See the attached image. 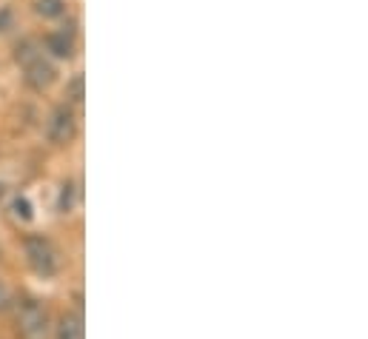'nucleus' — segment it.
Listing matches in <instances>:
<instances>
[{
    "label": "nucleus",
    "mask_w": 368,
    "mask_h": 339,
    "mask_svg": "<svg viewBox=\"0 0 368 339\" xmlns=\"http://www.w3.org/2000/svg\"><path fill=\"white\" fill-rule=\"evenodd\" d=\"M23 248H26V260H29V265H32L40 276L58 274V268H61V254H58L55 245H51V240L34 234V237H26Z\"/></svg>",
    "instance_id": "f257e3e1"
},
{
    "label": "nucleus",
    "mask_w": 368,
    "mask_h": 339,
    "mask_svg": "<svg viewBox=\"0 0 368 339\" xmlns=\"http://www.w3.org/2000/svg\"><path fill=\"white\" fill-rule=\"evenodd\" d=\"M18 328L23 339H49V314L37 300H26L18 311Z\"/></svg>",
    "instance_id": "f03ea898"
},
{
    "label": "nucleus",
    "mask_w": 368,
    "mask_h": 339,
    "mask_svg": "<svg viewBox=\"0 0 368 339\" xmlns=\"http://www.w3.org/2000/svg\"><path fill=\"white\" fill-rule=\"evenodd\" d=\"M46 134H49V140L55 143V146L69 143L75 137V111L69 105H58L55 115H51V120H49Z\"/></svg>",
    "instance_id": "7ed1b4c3"
},
{
    "label": "nucleus",
    "mask_w": 368,
    "mask_h": 339,
    "mask_svg": "<svg viewBox=\"0 0 368 339\" xmlns=\"http://www.w3.org/2000/svg\"><path fill=\"white\" fill-rule=\"evenodd\" d=\"M23 72H26V83H29L32 89H37V91L55 83V69H51V63H46L43 58L32 60V63H29Z\"/></svg>",
    "instance_id": "20e7f679"
},
{
    "label": "nucleus",
    "mask_w": 368,
    "mask_h": 339,
    "mask_svg": "<svg viewBox=\"0 0 368 339\" xmlns=\"http://www.w3.org/2000/svg\"><path fill=\"white\" fill-rule=\"evenodd\" d=\"M46 46H49V51L55 54V58H72L75 54V37H72V32H51L49 37H46Z\"/></svg>",
    "instance_id": "39448f33"
},
{
    "label": "nucleus",
    "mask_w": 368,
    "mask_h": 339,
    "mask_svg": "<svg viewBox=\"0 0 368 339\" xmlns=\"http://www.w3.org/2000/svg\"><path fill=\"white\" fill-rule=\"evenodd\" d=\"M86 336V328H83V316L77 311L72 314H63L61 322H58V339H83Z\"/></svg>",
    "instance_id": "423d86ee"
},
{
    "label": "nucleus",
    "mask_w": 368,
    "mask_h": 339,
    "mask_svg": "<svg viewBox=\"0 0 368 339\" xmlns=\"http://www.w3.org/2000/svg\"><path fill=\"white\" fill-rule=\"evenodd\" d=\"M37 58H43V51H40V46L34 43V40H20L18 46H15V60L26 69L32 60H37Z\"/></svg>",
    "instance_id": "0eeeda50"
},
{
    "label": "nucleus",
    "mask_w": 368,
    "mask_h": 339,
    "mask_svg": "<svg viewBox=\"0 0 368 339\" xmlns=\"http://www.w3.org/2000/svg\"><path fill=\"white\" fill-rule=\"evenodd\" d=\"M63 9H66L63 0H37V12H40L43 18H61Z\"/></svg>",
    "instance_id": "6e6552de"
},
{
    "label": "nucleus",
    "mask_w": 368,
    "mask_h": 339,
    "mask_svg": "<svg viewBox=\"0 0 368 339\" xmlns=\"http://www.w3.org/2000/svg\"><path fill=\"white\" fill-rule=\"evenodd\" d=\"M72 203H75V186L69 183V186H63V191H61V203H58V208L66 214V211H72Z\"/></svg>",
    "instance_id": "1a4fd4ad"
},
{
    "label": "nucleus",
    "mask_w": 368,
    "mask_h": 339,
    "mask_svg": "<svg viewBox=\"0 0 368 339\" xmlns=\"http://www.w3.org/2000/svg\"><path fill=\"white\" fill-rule=\"evenodd\" d=\"M69 97H72L75 103H83V75L72 77V83H69Z\"/></svg>",
    "instance_id": "9d476101"
},
{
    "label": "nucleus",
    "mask_w": 368,
    "mask_h": 339,
    "mask_svg": "<svg viewBox=\"0 0 368 339\" xmlns=\"http://www.w3.org/2000/svg\"><path fill=\"white\" fill-rule=\"evenodd\" d=\"M15 214L23 217V219H32V205H29L26 197H18V200H15Z\"/></svg>",
    "instance_id": "9b49d317"
},
{
    "label": "nucleus",
    "mask_w": 368,
    "mask_h": 339,
    "mask_svg": "<svg viewBox=\"0 0 368 339\" xmlns=\"http://www.w3.org/2000/svg\"><path fill=\"white\" fill-rule=\"evenodd\" d=\"M12 305V294H9V288H6V282L0 279V311H6Z\"/></svg>",
    "instance_id": "f8f14e48"
},
{
    "label": "nucleus",
    "mask_w": 368,
    "mask_h": 339,
    "mask_svg": "<svg viewBox=\"0 0 368 339\" xmlns=\"http://www.w3.org/2000/svg\"><path fill=\"white\" fill-rule=\"evenodd\" d=\"M9 20H12V15H9L6 9H4V12H0V32H4V29L9 26Z\"/></svg>",
    "instance_id": "ddd939ff"
},
{
    "label": "nucleus",
    "mask_w": 368,
    "mask_h": 339,
    "mask_svg": "<svg viewBox=\"0 0 368 339\" xmlns=\"http://www.w3.org/2000/svg\"><path fill=\"white\" fill-rule=\"evenodd\" d=\"M0 194H4V186H0Z\"/></svg>",
    "instance_id": "4468645a"
}]
</instances>
